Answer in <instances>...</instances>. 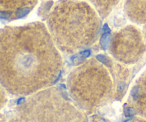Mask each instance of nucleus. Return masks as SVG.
<instances>
[{
  "label": "nucleus",
  "mask_w": 146,
  "mask_h": 122,
  "mask_svg": "<svg viewBox=\"0 0 146 122\" xmlns=\"http://www.w3.org/2000/svg\"><path fill=\"white\" fill-rule=\"evenodd\" d=\"M42 23L1 31V83L14 96L33 95L51 86L61 71V57Z\"/></svg>",
  "instance_id": "obj_1"
},
{
  "label": "nucleus",
  "mask_w": 146,
  "mask_h": 122,
  "mask_svg": "<svg viewBox=\"0 0 146 122\" xmlns=\"http://www.w3.org/2000/svg\"><path fill=\"white\" fill-rule=\"evenodd\" d=\"M48 27L56 46L66 54H72L95 42L100 20L86 2L60 0L50 14Z\"/></svg>",
  "instance_id": "obj_2"
},
{
  "label": "nucleus",
  "mask_w": 146,
  "mask_h": 122,
  "mask_svg": "<svg viewBox=\"0 0 146 122\" xmlns=\"http://www.w3.org/2000/svg\"><path fill=\"white\" fill-rule=\"evenodd\" d=\"M9 122H86V117L64 92L51 87L21 103Z\"/></svg>",
  "instance_id": "obj_3"
},
{
  "label": "nucleus",
  "mask_w": 146,
  "mask_h": 122,
  "mask_svg": "<svg viewBox=\"0 0 146 122\" xmlns=\"http://www.w3.org/2000/svg\"><path fill=\"white\" fill-rule=\"evenodd\" d=\"M67 85L76 105L88 114L109 102L114 95L115 87L109 73L94 60L73 71Z\"/></svg>",
  "instance_id": "obj_4"
},
{
  "label": "nucleus",
  "mask_w": 146,
  "mask_h": 122,
  "mask_svg": "<svg viewBox=\"0 0 146 122\" xmlns=\"http://www.w3.org/2000/svg\"><path fill=\"white\" fill-rule=\"evenodd\" d=\"M145 47L139 30L133 26H128L113 36L111 52L118 61L125 64H133L143 55Z\"/></svg>",
  "instance_id": "obj_5"
},
{
  "label": "nucleus",
  "mask_w": 146,
  "mask_h": 122,
  "mask_svg": "<svg viewBox=\"0 0 146 122\" xmlns=\"http://www.w3.org/2000/svg\"><path fill=\"white\" fill-rule=\"evenodd\" d=\"M38 0H0L1 17L17 19L25 17L36 4Z\"/></svg>",
  "instance_id": "obj_6"
},
{
  "label": "nucleus",
  "mask_w": 146,
  "mask_h": 122,
  "mask_svg": "<svg viewBox=\"0 0 146 122\" xmlns=\"http://www.w3.org/2000/svg\"><path fill=\"white\" fill-rule=\"evenodd\" d=\"M130 109L146 119V71L134 84L128 99Z\"/></svg>",
  "instance_id": "obj_7"
},
{
  "label": "nucleus",
  "mask_w": 146,
  "mask_h": 122,
  "mask_svg": "<svg viewBox=\"0 0 146 122\" xmlns=\"http://www.w3.org/2000/svg\"><path fill=\"white\" fill-rule=\"evenodd\" d=\"M125 11L132 21L146 24V0H127Z\"/></svg>",
  "instance_id": "obj_8"
},
{
  "label": "nucleus",
  "mask_w": 146,
  "mask_h": 122,
  "mask_svg": "<svg viewBox=\"0 0 146 122\" xmlns=\"http://www.w3.org/2000/svg\"><path fill=\"white\" fill-rule=\"evenodd\" d=\"M95 7L99 15L105 18L111 13L120 0H88Z\"/></svg>",
  "instance_id": "obj_9"
},
{
  "label": "nucleus",
  "mask_w": 146,
  "mask_h": 122,
  "mask_svg": "<svg viewBox=\"0 0 146 122\" xmlns=\"http://www.w3.org/2000/svg\"><path fill=\"white\" fill-rule=\"evenodd\" d=\"M90 50H84V51H81L79 53H77L76 54L71 57V61L73 64H81V61H84L85 59L89 56Z\"/></svg>",
  "instance_id": "obj_10"
},
{
  "label": "nucleus",
  "mask_w": 146,
  "mask_h": 122,
  "mask_svg": "<svg viewBox=\"0 0 146 122\" xmlns=\"http://www.w3.org/2000/svg\"><path fill=\"white\" fill-rule=\"evenodd\" d=\"M110 29L108 26L106 24L104 27V34L102 35V39H101V45L104 49L108 45V37L109 35Z\"/></svg>",
  "instance_id": "obj_11"
},
{
  "label": "nucleus",
  "mask_w": 146,
  "mask_h": 122,
  "mask_svg": "<svg viewBox=\"0 0 146 122\" xmlns=\"http://www.w3.org/2000/svg\"><path fill=\"white\" fill-rule=\"evenodd\" d=\"M7 97H6V94L4 95V91H3V87H1V107L2 108L4 107V104L7 102Z\"/></svg>",
  "instance_id": "obj_12"
},
{
  "label": "nucleus",
  "mask_w": 146,
  "mask_h": 122,
  "mask_svg": "<svg viewBox=\"0 0 146 122\" xmlns=\"http://www.w3.org/2000/svg\"><path fill=\"white\" fill-rule=\"evenodd\" d=\"M128 122H146V119H140V118H135L131 120Z\"/></svg>",
  "instance_id": "obj_13"
}]
</instances>
